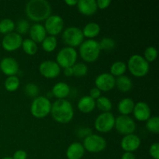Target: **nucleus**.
Returning <instances> with one entry per match:
<instances>
[{
  "label": "nucleus",
  "mask_w": 159,
  "mask_h": 159,
  "mask_svg": "<svg viewBox=\"0 0 159 159\" xmlns=\"http://www.w3.org/2000/svg\"><path fill=\"white\" fill-rule=\"evenodd\" d=\"M21 48H23V51L28 55H34L37 54L38 51V46L37 43H36L34 40H31L30 38H26L23 40Z\"/></svg>",
  "instance_id": "obj_28"
},
{
  "label": "nucleus",
  "mask_w": 159,
  "mask_h": 159,
  "mask_svg": "<svg viewBox=\"0 0 159 159\" xmlns=\"http://www.w3.org/2000/svg\"><path fill=\"white\" fill-rule=\"evenodd\" d=\"M79 55L87 63H93L99 57L101 48L99 43L94 39H87L79 46Z\"/></svg>",
  "instance_id": "obj_3"
},
{
  "label": "nucleus",
  "mask_w": 159,
  "mask_h": 159,
  "mask_svg": "<svg viewBox=\"0 0 159 159\" xmlns=\"http://www.w3.org/2000/svg\"><path fill=\"white\" fill-rule=\"evenodd\" d=\"M146 128L149 132L153 134L159 133V117L158 116H151L146 121Z\"/></svg>",
  "instance_id": "obj_33"
},
{
  "label": "nucleus",
  "mask_w": 159,
  "mask_h": 159,
  "mask_svg": "<svg viewBox=\"0 0 159 159\" xmlns=\"http://www.w3.org/2000/svg\"><path fill=\"white\" fill-rule=\"evenodd\" d=\"M78 109L82 113H89L96 108V100L89 96H85L80 98L77 104Z\"/></svg>",
  "instance_id": "obj_22"
},
{
  "label": "nucleus",
  "mask_w": 159,
  "mask_h": 159,
  "mask_svg": "<svg viewBox=\"0 0 159 159\" xmlns=\"http://www.w3.org/2000/svg\"><path fill=\"white\" fill-rule=\"evenodd\" d=\"M27 158V153L23 150H17L14 152L12 159H26Z\"/></svg>",
  "instance_id": "obj_40"
},
{
  "label": "nucleus",
  "mask_w": 159,
  "mask_h": 159,
  "mask_svg": "<svg viewBox=\"0 0 159 159\" xmlns=\"http://www.w3.org/2000/svg\"><path fill=\"white\" fill-rule=\"evenodd\" d=\"M85 150L82 144L73 142L66 150V157L68 159H82L85 155Z\"/></svg>",
  "instance_id": "obj_20"
},
{
  "label": "nucleus",
  "mask_w": 159,
  "mask_h": 159,
  "mask_svg": "<svg viewBox=\"0 0 159 159\" xmlns=\"http://www.w3.org/2000/svg\"><path fill=\"white\" fill-rule=\"evenodd\" d=\"M82 31L84 37H86L87 39H94L100 33L101 27L97 23L91 22V23H87L82 30Z\"/></svg>",
  "instance_id": "obj_24"
},
{
  "label": "nucleus",
  "mask_w": 159,
  "mask_h": 159,
  "mask_svg": "<svg viewBox=\"0 0 159 159\" xmlns=\"http://www.w3.org/2000/svg\"><path fill=\"white\" fill-rule=\"evenodd\" d=\"M96 107L102 113H107L111 111L113 104L111 100L107 96H100L96 100Z\"/></svg>",
  "instance_id": "obj_29"
},
{
  "label": "nucleus",
  "mask_w": 159,
  "mask_h": 159,
  "mask_svg": "<svg viewBox=\"0 0 159 159\" xmlns=\"http://www.w3.org/2000/svg\"><path fill=\"white\" fill-rule=\"evenodd\" d=\"M76 6L81 14L87 16L94 15L98 9L96 0H79Z\"/></svg>",
  "instance_id": "obj_18"
},
{
  "label": "nucleus",
  "mask_w": 159,
  "mask_h": 159,
  "mask_svg": "<svg viewBox=\"0 0 159 159\" xmlns=\"http://www.w3.org/2000/svg\"><path fill=\"white\" fill-rule=\"evenodd\" d=\"M16 27L17 30L16 33L22 35V34H26L29 32L30 25L29 22L27 20H24V19H21V20L17 22Z\"/></svg>",
  "instance_id": "obj_37"
},
{
  "label": "nucleus",
  "mask_w": 159,
  "mask_h": 159,
  "mask_svg": "<svg viewBox=\"0 0 159 159\" xmlns=\"http://www.w3.org/2000/svg\"><path fill=\"white\" fill-rule=\"evenodd\" d=\"M121 159H136V157L131 152H124L121 156Z\"/></svg>",
  "instance_id": "obj_42"
},
{
  "label": "nucleus",
  "mask_w": 159,
  "mask_h": 159,
  "mask_svg": "<svg viewBox=\"0 0 159 159\" xmlns=\"http://www.w3.org/2000/svg\"><path fill=\"white\" fill-rule=\"evenodd\" d=\"M115 120L114 115L110 112L101 113L94 121L95 129L99 133H109L114 128Z\"/></svg>",
  "instance_id": "obj_9"
},
{
  "label": "nucleus",
  "mask_w": 159,
  "mask_h": 159,
  "mask_svg": "<svg viewBox=\"0 0 159 159\" xmlns=\"http://www.w3.org/2000/svg\"><path fill=\"white\" fill-rule=\"evenodd\" d=\"M95 87L101 92L110 91L116 87V78L110 73H101L95 79Z\"/></svg>",
  "instance_id": "obj_14"
},
{
  "label": "nucleus",
  "mask_w": 159,
  "mask_h": 159,
  "mask_svg": "<svg viewBox=\"0 0 159 159\" xmlns=\"http://www.w3.org/2000/svg\"><path fill=\"white\" fill-rule=\"evenodd\" d=\"M127 64L121 61H117L112 64L110 66V74L113 77H120V76L124 75V73L127 71Z\"/></svg>",
  "instance_id": "obj_26"
},
{
  "label": "nucleus",
  "mask_w": 159,
  "mask_h": 159,
  "mask_svg": "<svg viewBox=\"0 0 159 159\" xmlns=\"http://www.w3.org/2000/svg\"><path fill=\"white\" fill-rule=\"evenodd\" d=\"M116 86L119 91L127 93L131 90L133 87V82L130 78L124 75L117 77V79H116Z\"/></svg>",
  "instance_id": "obj_25"
},
{
  "label": "nucleus",
  "mask_w": 159,
  "mask_h": 159,
  "mask_svg": "<svg viewBox=\"0 0 159 159\" xmlns=\"http://www.w3.org/2000/svg\"><path fill=\"white\" fill-rule=\"evenodd\" d=\"M149 154L153 159H159V144L153 143L149 148Z\"/></svg>",
  "instance_id": "obj_38"
},
{
  "label": "nucleus",
  "mask_w": 159,
  "mask_h": 159,
  "mask_svg": "<svg viewBox=\"0 0 159 159\" xmlns=\"http://www.w3.org/2000/svg\"><path fill=\"white\" fill-rule=\"evenodd\" d=\"M141 144V138L134 134L125 135L123 137L120 141V146L124 152H136L140 148Z\"/></svg>",
  "instance_id": "obj_16"
},
{
  "label": "nucleus",
  "mask_w": 159,
  "mask_h": 159,
  "mask_svg": "<svg viewBox=\"0 0 159 159\" xmlns=\"http://www.w3.org/2000/svg\"><path fill=\"white\" fill-rule=\"evenodd\" d=\"M144 58L147 61L148 63L155 61L158 57V50L156 48L153 46L148 47L144 51Z\"/></svg>",
  "instance_id": "obj_35"
},
{
  "label": "nucleus",
  "mask_w": 159,
  "mask_h": 159,
  "mask_svg": "<svg viewBox=\"0 0 159 159\" xmlns=\"http://www.w3.org/2000/svg\"><path fill=\"white\" fill-rule=\"evenodd\" d=\"M99 43L101 51H110L114 49L116 47V41L111 37H104Z\"/></svg>",
  "instance_id": "obj_34"
},
{
  "label": "nucleus",
  "mask_w": 159,
  "mask_h": 159,
  "mask_svg": "<svg viewBox=\"0 0 159 159\" xmlns=\"http://www.w3.org/2000/svg\"><path fill=\"white\" fill-rule=\"evenodd\" d=\"M64 22L63 18L59 15H51L46 20L43 26L46 30L47 34L50 36L56 37L60 34L64 30Z\"/></svg>",
  "instance_id": "obj_11"
},
{
  "label": "nucleus",
  "mask_w": 159,
  "mask_h": 159,
  "mask_svg": "<svg viewBox=\"0 0 159 159\" xmlns=\"http://www.w3.org/2000/svg\"><path fill=\"white\" fill-rule=\"evenodd\" d=\"M16 29V23L13 20L9 18H5L0 20V34L6 35L13 32Z\"/></svg>",
  "instance_id": "obj_30"
},
{
  "label": "nucleus",
  "mask_w": 159,
  "mask_h": 159,
  "mask_svg": "<svg viewBox=\"0 0 159 159\" xmlns=\"http://www.w3.org/2000/svg\"><path fill=\"white\" fill-rule=\"evenodd\" d=\"M82 145L87 152L91 153H99L105 150L107 142L103 137L96 134H91L84 138Z\"/></svg>",
  "instance_id": "obj_8"
},
{
  "label": "nucleus",
  "mask_w": 159,
  "mask_h": 159,
  "mask_svg": "<svg viewBox=\"0 0 159 159\" xmlns=\"http://www.w3.org/2000/svg\"><path fill=\"white\" fill-rule=\"evenodd\" d=\"M23 40L22 36L13 31L4 36L2 40V47L5 51L12 52L21 48Z\"/></svg>",
  "instance_id": "obj_13"
},
{
  "label": "nucleus",
  "mask_w": 159,
  "mask_h": 159,
  "mask_svg": "<svg viewBox=\"0 0 159 159\" xmlns=\"http://www.w3.org/2000/svg\"><path fill=\"white\" fill-rule=\"evenodd\" d=\"M51 114L54 121L61 124H68L74 117V109L67 99H57L51 105Z\"/></svg>",
  "instance_id": "obj_2"
},
{
  "label": "nucleus",
  "mask_w": 159,
  "mask_h": 159,
  "mask_svg": "<svg viewBox=\"0 0 159 159\" xmlns=\"http://www.w3.org/2000/svg\"><path fill=\"white\" fill-rule=\"evenodd\" d=\"M40 89L38 85L34 83H28L24 87V93L29 97L36 98L38 96Z\"/></svg>",
  "instance_id": "obj_36"
},
{
  "label": "nucleus",
  "mask_w": 159,
  "mask_h": 159,
  "mask_svg": "<svg viewBox=\"0 0 159 159\" xmlns=\"http://www.w3.org/2000/svg\"><path fill=\"white\" fill-rule=\"evenodd\" d=\"M84 39L82 30L77 26H69L62 31V40L67 47L73 48L79 47Z\"/></svg>",
  "instance_id": "obj_6"
},
{
  "label": "nucleus",
  "mask_w": 159,
  "mask_h": 159,
  "mask_svg": "<svg viewBox=\"0 0 159 159\" xmlns=\"http://www.w3.org/2000/svg\"><path fill=\"white\" fill-rule=\"evenodd\" d=\"M51 102L46 96H37L31 102V114L37 119H43L51 113Z\"/></svg>",
  "instance_id": "obj_5"
},
{
  "label": "nucleus",
  "mask_w": 159,
  "mask_h": 159,
  "mask_svg": "<svg viewBox=\"0 0 159 159\" xmlns=\"http://www.w3.org/2000/svg\"><path fill=\"white\" fill-rule=\"evenodd\" d=\"M30 37L32 40H34L36 43H41V42L44 40L47 37V32L43 25L40 23H34L30 26L29 30Z\"/></svg>",
  "instance_id": "obj_19"
},
{
  "label": "nucleus",
  "mask_w": 159,
  "mask_h": 159,
  "mask_svg": "<svg viewBox=\"0 0 159 159\" xmlns=\"http://www.w3.org/2000/svg\"><path fill=\"white\" fill-rule=\"evenodd\" d=\"M42 48L45 52H53L57 46V40L54 36H47L44 40L41 42Z\"/></svg>",
  "instance_id": "obj_27"
},
{
  "label": "nucleus",
  "mask_w": 159,
  "mask_h": 159,
  "mask_svg": "<svg viewBox=\"0 0 159 159\" xmlns=\"http://www.w3.org/2000/svg\"><path fill=\"white\" fill-rule=\"evenodd\" d=\"M101 93H102V92H101L99 89H97L96 87H94V88L90 89L89 95V96L91 98H93V99L96 100L98 98H99L101 96Z\"/></svg>",
  "instance_id": "obj_41"
},
{
  "label": "nucleus",
  "mask_w": 159,
  "mask_h": 159,
  "mask_svg": "<svg viewBox=\"0 0 159 159\" xmlns=\"http://www.w3.org/2000/svg\"><path fill=\"white\" fill-rule=\"evenodd\" d=\"M2 159H12V158H11V157H5V158H2Z\"/></svg>",
  "instance_id": "obj_45"
},
{
  "label": "nucleus",
  "mask_w": 159,
  "mask_h": 159,
  "mask_svg": "<svg viewBox=\"0 0 159 159\" xmlns=\"http://www.w3.org/2000/svg\"><path fill=\"white\" fill-rule=\"evenodd\" d=\"M114 127L118 133L125 136L134 134L136 130V123L130 116L120 115L115 120Z\"/></svg>",
  "instance_id": "obj_10"
},
{
  "label": "nucleus",
  "mask_w": 159,
  "mask_h": 159,
  "mask_svg": "<svg viewBox=\"0 0 159 159\" xmlns=\"http://www.w3.org/2000/svg\"><path fill=\"white\" fill-rule=\"evenodd\" d=\"M63 73H64V75L66 76V77H71V76H73L72 67H69V68H64Z\"/></svg>",
  "instance_id": "obj_43"
},
{
  "label": "nucleus",
  "mask_w": 159,
  "mask_h": 159,
  "mask_svg": "<svg viewBox=\"0 0 159 159\" xmlns=\"http://www.w3.org/2000/svg\"><path fill=\"white\" fill-rule=\"evenodd\" d=\"M72 70L73 75L78 78L84 77V76H85L88 74L89 71L88 66L85 63H82V62H79V63L75 64L72 66Z\"/></svg>",
  "instance_id": "obj_32"
},
{
  "label": "nucleus",
  "mask_w": 159,
  "mask_h": 159,
  "mask_svg": "<svg viewBox=\"0 0 159 159\" xmlns=\"http://www.w3.org/2000/svg\"><path fill=\"white\" fill-rule=\"evenodd\" d=\"M78 52L75 48L65 47L61 48L56 56V62L61 68L72 67L77 62Z\"/></svg>",
  "instance_id": "obj_7"
},
{
  "label": "nucleus",
  "mask_w": 159,
  "mask_h": 159,
  "mask_svg": "<svg viewBox=\"0 0 159 159\" xmlns=\"http://www.w3.org/2000/svg\"><path fill=\"white\" fill-rule=\"evenodd\" d=\"M39 72L43 77L52 79L58 77L61 73V67L55 61L46 60L42 61L39 65Z\"/></svg>",
  "instance_id": "obj_12"
},
{
  "label": "nucleus",
  "mask_w": 159,
  "mask_h": 159,
  "mask_svg": "<svg viewBox=\"0 0 159 159\" xmlns=\"http://www.w3.org/2000/svg\"><path fill=\"white\" fill-rule=\"evenodd\" d=\"M71 92V88L67 83L63 82H57L53 86L51 94L57 99H64L68 97Z\"/></svg>",
  "instance_id": "obj_21"
},
{
  "label": "nucleus",
  "mask_w": 159,
  "mask_h": 159,
  "mask_svg": "<svg viewBox=\"0 0 159 159\" xmlns=\"http://www.w3.org/2000/svg\"><path fill=\"white\" fill-rule=\"evenodd\" d=\"M65 3L68 6H75L78 3V0H65Z\"/></svg>",
  "instance_id": "obj_44"
},
{
  "label": "nucleus",
  "mask_w": 159,
  "mask_h": 159,
  "mask_svg": "<svg viewBox=\"0 0 159 159\" xmlns=\"http://www.w3.org/2000/svg\"><path fill=\"white\" fill-rule=\"evenodd\" d=\"M133 114L137 120L140 122H146L152 116V110L147 102H138L135 103Z\"/></svg>",
  "instance_id": "obj_17"
},
{
  "label": "nucleus",
  "mask_w": 159,
  "mask_h": 159,
  "mask_svg": "<svg viewBox=\"0 0 159 159\" xmlns=\"http://www.w3.org/2000/svg\"><path fill=\"white\" fill-rule=\"evenodd\" d=\"M127 67L128 71L133 76L142 78L147 75L150 70V65L140 54H133L127 61Z\"/></svg>",
  "instance_id": "obj_4"
},
{
  "label": "nucleus",
  "mask_w": 159,
  "mask_h": 159,
  "mask_svg": "<svg viewBox=\"0 0 159 159\" xmlns=\"http://www.w3.org/2000/svg\"><path fill=\"white\" fill-rule=\"evenodd\" d=\"M20 65L16 59L13 57H4L0 61V70L7 77L12 75H16L19 72Z\"/></svg>",
  "instance_id": "obj_15"
},
{
  "label": "nucleus",
  "mask_w": 159,
  "mask_h": 159,
  "mask_svg": "<svg viewBox=\"0 0 159 159\" xmlns=\"http://www.w3.org/2000/svg\"><path fill=\"white\" fill-rule=\"evenodd\" d=\"M111 4V1L110 0H97L96 5H97L98 9H106L109 7Z\"/></svg>",
  "instance_id": "obj_39"
},
{
  "label": "nucleus",
  "mask_w": 159,
  "mask_h": 159,
  "mask_svg": "<svg viewBox=\"0 0 159 159\" xmlns=\"http://www.w3.org/2000/svg\"><path fill=\"white\" fill-rule=\"evenodd\" d=\"M134 105V101L131 98H124V99H122L118 102V111L120 113V115H123V116H129L130 113H133Z\"/></svg>",
  "instance_id": "obj_23"
},
{
  "label": "nucleus",
  "mask_w": 159,
  "mask_h": 159,
  "mask_svg": "<svg viewBox=\"0 0 159 159\" xmlns=\"http://www.w3.org/2000/svg\"><path fill=\"white\" fill-rule=\"evenodd\" d=\"M20 85V79L16 75L9 76L4 82V87L8 92H15Z\"/></svg>",
  "instance_id": "obj_31"
},
{
  "label": "nucleus",
  "mask_w": 159,
  "mask_h": 159,
  "mask_svg": "<svg viewBox=\"0 0 159 159\" xmlns=\"http://www.w3.org/2000/svg\"><path fill=\"white\" fill-rule=\"evenodd\" d=\"M51 4L46 0H30L25 8L27 18L38 23L45 21L51 15Z\"/></svg>",
  "instance_id": "obj_1"
}]
</instances>
